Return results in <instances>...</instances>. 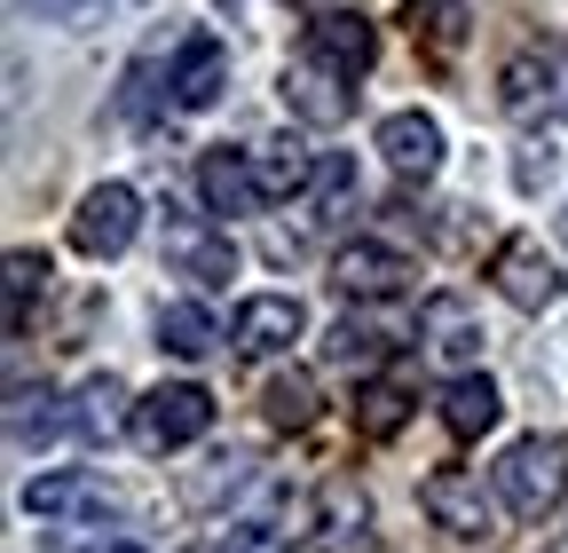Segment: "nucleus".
<instances>
[{"label": "nucleus", "mask_w": 568, "mask_h": 553, "mask_svg": "<svg viewBox=\"0 0 568 553\" xmlns=\"http://www.w3.org/2000/svg\"><path fill=\"white\" fill-rule=\"evenodd\" d=\"M489 482H497V499H506V514L545 522L568 499V435H521V443H506V459L489 466Z\"/></svg>", "instance_id": "1"}, {"label": "nucleus", "mask_w": 568, "mask_h": 553, "mask_svg": "<svg viewBox=\"0 0 568 553\" xmlns=\"http://www.w3.org/2000/svg\"><path fill=\"white\" fill-rule=\"evenodd\" d=\"M497 103L521 127H560L568 119V40H529L497 72Z\"/></svg>", "instance_id": "2"}, {"label": "nucleus", "mask_w": 568, "mask_h": 553, "mask_svg": "<svg viewBox=\"0 0 568 553\" xmlns=\"http://www.w3.org/2000/svg\"><path fill=\"white\" fill-rule=\"evenodd\" d=\"M418 506L435 514V530L443 537H458V545H489L497 537V482H481L474 466H435L418 482Z\"/></svg>", "instance_id": "3"}, {"label": "nucleus", "mask_w": 568, "mask_h": 553, "mask_svg": "<svg viewBox=\"0 0 568 553\" xmlns=\"http://www.w3.org/2000/svg\"><path fill=\"white\" fill-rule=\"evenodd\" d=\"M213 428V395L197 388V380H174V388H151L134 403V420H126V443L142 451V459H166V451H182V443H197Z\"/></svg>", "instance_id": "4"}, {"label": "nucleus", "mask_w": 568, "mask_h": 553, "mask_svg": "<svg viewBox=\"0 0 568 553\" xmlns=\"http://www.w3.org/2000/svg\"><path fill=\"white\" fill-rule=\"evenodd\" d=\"M134 230H142V198L126 182H95L80 198V214H71V245H80L88 261H119L134 245Z\"/></svg>", "instance_id": "5"}, {"label": "nucleus", "mask_w": 568, "mask_h": 553, "mask_svg": "<svg viewBox=\"0 0 568 553\" xmlns=\"http://www.w3.org/2000/svg\"><path fill=\"white\" fill-rule=\"evenodd\" d=\"M166 261L190 276V285H230V276H237L230 222H205V214H182V205H166Z\"/></svg>", "instance_id": "6"}, {"label": "nucleus", "mask_w": 568, "mask_h": 553, "mask_svg": "<svg viewBox=\"0 0 568 553\" xmlns=\"http://www.w3.org/2000/svg\"><path fill=\"white\" fill-rule=\"evenodd\" d=\"M197 198H205V214H213V222H245V214H261V205H268V190H261L253 151L213 143V151L197 159Z\"/></svg>", "instance_id": "7"}, {"label": "nucleus", "mask_w": 568, "mask_h": 553, "mask_svg": "<svg viewBox=\"0 0 568 553\" xmlns=\"http://www.w3.org/2000/svg\"><path fill=\"white\" fill-rule=\"evenodd\" d=\"M276 95H284V111L308 119V127H339V119L355 111V80H339L332 63H316V56H293V63H284Z\"/></svg>", "instance_id": "8"}, {"label": "nucleus", "mask_w": 568, "mask_h": 553, "mask_svg": "<svg viewBox=\"0 0 568 553\" xmlns=\"http://www.w3.org/2000/svg\"><path fill=\"white\" fill-rule=\"evenodd\" d=\"M301 332H308V309H301L293 293H245L237 316H230L237 356H276V349H293Z\"/></svg>", "instance_id": "9"}, {"label": "nucleus", "mask_w": 568, "mask_h": 553, "mask_svg": "<svg viewBox=\"0 0 568 553\" xmlns=\"http://www.w3.org/2000/svg\"><path fill=\"white\" fill-rule=\"evenodd\" d=\"M489 276H497V293H506L514 309H552L560 301V261L537 238H506L497 261H489Z\"/></svg>", "instance_id": "10"}, {"label": "nucleus", "mask_w": 568, "mask_h": 553, "mask_svg": "<svg viewBox=\"0 0 568 553\" xmlns=\"http://www.w3.org/2000/svg\"><path fill=\"white\" fill-rule=\"evenodd\" d=\"M166 88H174V111H213V103H222V88H230L222 32H190L182 56H174V72H166Z\"/></svg>", "instance_id": "11"}, {"label": "nucleus", "mask_w": 568, "mask_h": 553, "mask_svg": "<svg viewBox=\"0 0 568 553\" xmlns=\"http://www.w3.org/2000/svg\"><path fill=\"white\" fill-rule=\"evenodd\" d=\"M372 143H379V159H387L403 182H426V174H443V127L426 119V111H387Z\"/></svg>", "instance_id": "12"}, {"label": "nucleus", "mask_w": 568, "mask_h": 553, "mask_svg": "<svg viewBox=\"0 0 568 553\" xmlns=\"http://www.w3.org/2000/svg\"><path fill=\"white\" fill-rule=\"evenodd\" d=\"M301 56L332 63L339 80H364V72H372V56H379V32H372L364 17H355V9H332V17H316V24H308Z\"/></svg>", "instance_id": "13"}, {"label": "nucleus", "mask_w": 568, "mask_h": 553, "mask_svg": "<svg viewBox=\"0 0 568 553\" xmlns=\"http://www.w3.org/2000/svg\"><path fill=\"white\" fill-rule=\"evenodd\" d=\"M418 332H426V349H435V364H450V372H474L481 364V316L458 301V293H435L418 309Z\"/></svg>", "instance_id": "14"}, {"label": "nucleus", "mask_w": 568, "mask_h": 553, "mask_svg": "<svg viewBox=\"0 0 568 553\" xmlns=\"http://www.w3.org/2000/svg\"><path fill=\"white\" fill-rule=\"evenodd\" d=\"M332 285H339L347 301H395V293L410 285V261H403L395 245H347V253L332 261Z\"/></svg>", "instance_id": "15"}, {"label": "nucleus", "mask_w": 568, "mask_h": 553, "mask_svg": "<svg viewBox=\"0 0 568 553\" xmlns=\"http://www.w3.org/2000/svg\"><path fill=\"white\" fill-rule=\"evenodd\" d=\"M395 349H403V340H395V324H379V316H339V324L324 332V364H339V372H379Z\"/></svg>", "instance_id": "16"}, {"label": "nucleus", "mask_w": 568, "mask_h": 553, "mask_svg": "<svg viewBox=\"0 0 568 553\" xmlns=\"http://www.w3.org/2000/svg\"><path fill=\"white\" fill-rule=\"evenodd\" d=\"M497 411H506V395H497L489 372H450V388H443V428H450L458 443L489 435V428H497Z\"/></svg>", "instance_id": "17"}, {"label": "nucleus", "mask_w": 568, "mask_h": 553, "mask_svg": "<svg viewBox=\"0 0 568 553\" xmlns=\"http://www.w3.org/2000/svg\"><path fill=\"white\" fill-rule=\"evenodd\" d=\"M253 167H261V190H268V205H276V198H301V190H316L324 151H308L301 134H276V143H261V151H253Z\"/></svg>", "instance_id": "18"}, {"label": "nucleus", "mask_w": 568, "mask_h": 553, "mask_svg": "<svg viewBox=\"0 0 568 553\" xmlns=\"http://www.w3.org/2000/svg\"><path fill=\"white\" fill-rule=\"evenodd\" d=\"M63 428H71V411H63L55 388H32V380H24V388L9 395V443H17V451H48Z\"/></svg>", "instance_id": "19"}, {"label": "nucleus", "mask_w": 568, "mask_h": 553, "mask_svg": "<svg viewBox=\"0 0 568 553\" xmlns=\"http://www.w3.org/2000/svg\"><path fill=\"white\" fill-rule=\"evenodd\" d=\"M324 553H379V537H372V499L364 491H347V482H332L324 491V537H316Z\"/></svg>", "instance_id": "20"}, {"label": "nucleus", "mask_w": 568, "mask_h": 553, "mask_svg": "<svg viewBox=\"0 0 568 553\" xmlns=\"http://www.w3.org/2000/svg\"><path fill=\"white\" fill-rule=\"evenodd\" d=\"M24 514H111L103 474H40L24 482Z\"/></svg>", "instance_id": "21"}, {"label": "nucleus", "mask_w": 568, "mask_h": 553, "mask_svg": "<svg viewBox=\"0 0 568 553\" xmlns=\"http://www.w3.org/2000/svg\"><path fill=\"white\" fill-rule=\"evenodd\" d=\"M126 420H134V411H126V388H119L111 372H95L80 395H71V428H80L88 443H111V435H126Z\"/></svg>", "instance_id": "22"}, {"label": "nucleus", "mask_w": 568, "mask_h": 553, "mask_svg": "<svg viewBox=\"0 0 568 553\" xmlns=\"http://www.w3.org/2000/svg\"><path fill=\"white\" fill-rule=\"evenodd\" d=\"M159 349L182 356V364H205L213 349H222V324H213L197 301H166V309H159Z\"/></svg>", "instance_id": "23"}, {"label": "nucleus", "mask_w": 568, "mask_h": 553, "mask_svg": "<svg viewBox=\"0 0 568 553\" xmlns=\"http://www.w3.org/2000/svg\"><path fill=\"white\" fill-rule=\"evenodd\" d=\"M253 482V459L245 451H213L205 459V474H190V506H222V499H237Z\"/></svg>", "instance_id": "24"}, {"label": "nucleus", "mask_w": 568, "mask_h": 553, "mask_svg": "<svg viewBox=\"0 0 568 553\" xmlns=\"http://www.w3.org/2000/svg\"><path fill=\"white\" fill-rule=\"evenodd\" d=\"M355 403H364V411H355V428H364V435H379V443H387V435L410 420V388H403V380H372Z\"/></svg>", "instance_id": "25"}, {"label": "nucleus", "mask_w": 568, "mask_h": 553, "mask_svg": "<svg viewBox=\"0 0 568 553\" xmlns=\"http://www.w3.org/2000/svg\"><path fill=\"white\" fill-rule=\"evenodd\" d=\"M261 403H268V428H308L316 420V380L308 372H276Z\"/></svg>", "instance_id": "26"}, {"label": "nucleus", "mask_w": 568, "mask_h": 553, "mask_svg": "<svg viewBox=\"0 0 568 553\" xmlns=\"http://www.w3.org/2000/svg\"><path fill=\"white\" fill-rule=\"evenodd\" d=\"M40 285H48V261H40V253H9V340H24Z\"/></svg>", "instance_id": "27"}, {"label": "nucleus", "mask_w": 568, "mask_h": 553, "mask_svg": "<svg viewBox=\"0 0 568 553\" xmlns=\"http://www.w3.org/2000/svg\"><path fill=\"white\" fill-rule=\"evenodd\" d=\"M355 190H364V182H355V159H347V151H324V167H316V205H324V214H347Z\"/></svg>", "instance_id": "28"}, {"label": "nucleus", "mask_w": 568, "mask_h": 553, "mask_svg": "<svg viewBox=\"0 0 568 553\" xmlns=\"http://www.w3.org/2000/svg\"><path fill=\"white\" fill-rule=\"evenodd\" d=\"M514 182H521V190H529V198H537V190H552V182H560V151H552V143H545V134H537V143H521V159H514Z\"/></svg>", "instance_id": "29"}, {"label": "nucleus", "mask_w": 568, "mask_h": 553, "mask_svg": "<svg viewBox=\"0 0 568 553\" xmlns=\"http://www.w3.org/2000/svg\"><path fill=\"white\" fill-rule=\"evenodd\" d=\"M151 80H159V56H134L126 63V88H119V119H151Z\"/></svg>", "instance_id": "30"}, {"label": "nucleus", "mask_w": 568, "mask_h": 553, "mask_svg": "<svg viewBox=\"0 0 568 553\" xmlns=\"http://www.w3.org/2000/svg\"><path fill=\"white\" fill-rule=\"evenodd\" d=\"M426 17V40L435 48H458V32H466V9L458 0H410V24Z\"/></svg>", "instance_id": "31"}, {"label": "nucleus", "mask_w": 568, "mask_h": 553, "mask_svg": "<svg viewBox=\"0 0 568 553\" xmlns=\"http://www.w3.org/2000/svg\"><path fill=\"white\" fill-rule=\"evenodd\" d=\"M95 9H111V0H24V17H40V24H88Z\"/></svg>", "instance_id": "32"}, {"label": "nucleus", "mask_w": 568, "mask_h": 553, "mask_svg": "<svg viewBox=\"0 0 568 553\" xmlns=\"http://www.w3.org/2000/svg\"><path fill=\"white\" fill-rule=\"evenodd\" d=\"M230 553H293V545H276L268 530H237V537H230Z\"/></svg>", "instance_id": "33"}, {"label": "nucleus", "mask_w": 568, "mask_h": 553, "mask_svg": "<svg viewBox=\"0 0 568 553\" xmlns=\"http://www.w3.org/2000/svg\"><path fill=\"white\" fill-rule=\"evenodd\" d=\"M213 9H237V0H213Z\"/></svg>", "instance_id": "34"}]
</instances>
